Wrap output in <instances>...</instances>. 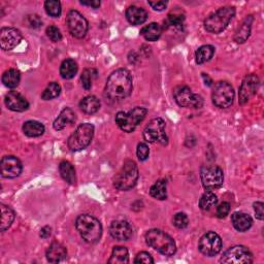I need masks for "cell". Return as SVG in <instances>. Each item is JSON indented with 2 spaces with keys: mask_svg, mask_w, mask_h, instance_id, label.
<instances>
[{
  "mask_svg": "<svg viewBox=\"0 0 264 264\" xmlns=\"http://www.w3.org/2000/svg\"><path fill=\"white\" fill-rule=\"evenodd\" d=\"M74 121H75L74 111L69 107H65L63 110L60 112V115L54 121L53 126H54L55 130L60 131L62 129H64L68 124H71Z\"/></svg>",
  "mask_w": 264,
  "mask_h": 264,
  "instance_id": "cell-22",
  "label": "cell"
},
{
  "mask_svg": "<svg viewBox=\"0 0 264 264\" xmlns=\"http://www.w3.org/2000/svg\"><path fill=\"white\" fill-rule=\"evenodd\" d=\"M134 263H145V264H151L154 263L153 257L151 256L148 252H141L138 253L135 257Z\"/></svg>",
  "mask_w": 264,
  "mask_h": 264,
  "instance_id": "cell-43",
  "label": "cell"
},
{
  "mask_svg": "<svg viewBox=\"0 0 264 264\" xmlns=\"http://www.w3.org/2000/svg\"><path fill=\"white\" fill-rule=\"evenodd\" d=\"M21 81V73L19 70L15 68H10L2 74V83L4 86L7 88H10V89H14V88H17L20 84Z\"/></svg>",
  "mask_w": 264,
  "mask_h": 264,
  "instance_id": "cell-32",
  "label": "cell"
},
{
  "mask_svg": "<svg viewBox=\"0 0 264 264\" xmlns=\"http://www.w3.org/2000/svg\"><path fill=\"white\" fill-rule=\"evenodd\" d=\"M234 90L228 82H218L212 89L211 99L216 106L226 108L232 106L234 102Z\"/></svg>",
  "mask_w": 264,
  "mask_h": 264,
  "instance_id": "cell-10",
  "label": "cell"
},
{
  "mask_svg": "<svg viewBox=\"0 0 264 264\" xmlns=\"http://www.w3.org/2000/svg\"><path fill=\"white\" fill-rule=\"evenodd\" d=\"M23 131L29 137H39L44 134L45 126L41 122L30 120L24 123Z\"/></svg>",
  "mask_w": 264,
  "mask_h": 264,
  "instance_id": "cell-28",
  "label": "cell"
},
{
  "mask_svg": "<svg viewBox=\"0 0 264 264\" xmlns=\"http://www.w3.org/2000/svg\"><path fill=\"white\" fill-rule=\"evenodd\" d=\"M27 24H28V26L31 27V28H39V27H41V25L43 24V21L40 18V16L30 15L27 18Z\"/></svg>",
  "mask_w": 264,
  "mask_h": 264,
  "instance_id": "cell-45",
  "label": "cell"
},
{
  "mask_svg": "<svg viewBox=\"0 0 264 264\" xmlns=\"http://www.w3.org/2000/svg\"><path fill=\"white\" fill-rule=\"evenodd\" d=\"M145 141L150 144L159 143L163 146L168 144V137L165 132V122L161 118L151 120L144 130Z\"/></svg>",
  "mask_w": 264,
  "mask_h": 264,
  "instance_id": "cell-8",
  "label": "cell"
},
{
  "mask_svg": "<svg viewBox=\"0 0 264 264\" xmlns=\"http://www.w3.org/2000/svg\"><path fill=\"white\" fill-rule=\"evenodd\" d=\"M5 106H7L8 109L12 111H25L27 110L29 107V104L23 95H21L17 91H10L6 94L5 99H4Z\"/></svg>",
  "mask_w": 264,
  "mask_h": 264,
  "instance_id": "cell-18",
  "label": "cell"
},
{
  "mask_svg": "<svg viewBox=\"0 0 264 264\" xmlns=\"http://www.w3.org/2000/svg\"><path fill=\"white\" fill-rule=\"evenodd\" d=\"M253 24V17L248 16L243 23L241 24V26L237 28L235 34H234V41L237 44H243L245 43L250 36L251 33V28H252Z\"/></svg>",
  "mask_w": 264,
  "mask_h": 264,
  "instance_id": "cell-24",
  "label": "cell"
},
{
  "mask_svg": "<svg viewBox=\"0 0 264 264\" xmlns=\"http://www.w3.org/2000/svg\"><path fill=\"white\" fill-rule=\"evenodd\" d=\"M231 222L233 227L240 232H245L251 228V226L253 224L252 218L250 215L242 211L234 212L231 217Z\"/></svg>",
  "mask_w": 264,
  "mask_h": 264,
  "instance_id": "cell-21",
  "label": "cell"
},
{
  "mask_svg": "<svg viewBox=\"0 0 264 264\" xmlns=\"http://www.w3.org/2000/svg\"><path fill=\"white\" fill-rule=\"evenodd\" d=\"M61 93V87L59 84L52 82L48 85V87L45 89V91L42 94V98L44 100H51L54 98H57Z\"/></svg>",
  "mask_w": 264,
  "mask_h": 264,
  "instance_id": "cell-36",
  "label": "cell"
},
{
  "mask_svg": "<svg viewBox=\"0 0 264 264\" xmlns=\"http://www.w3.org/2000/svg\"><path fill=\"white\" fill-rule=\"evenodd\" d=\"M94 135V126L90 123L81 124L75 131L69 136L67 146L72 152L85 150L92 142Z\"/></svg>",
  "mask_w": 264,
  "mask_h": 264,
  "instance_id": "cell-7",
  "label": "cell"
},
{
  "mask_svg": "<svg viewBox=\"0 0 264 264\" xmlns=\"http://www.w3.org/2000/svg\"><path fill=\"white\" fill-rule=\"evenodd\" d=\"M81 4L91 6L93 8H98L100 6V1H81Z\"/></svg>",
  "mask_w": 264,
  "mask_h": 264,
  "instance_id": "cell-49",
  "label": "cell"
},
{
  "mask_svg": "<svg viewBox=\"0 0 264 264\" xmlns=\"http://www.w3.org/2000/svg\"><path fill=\"white\" fill-rule=\"evenodd\" d=\"M184 21H185L184 12L179 9L172 10L167 18V23L170 25V26H180V25L184 23Z\"/></svg>",
  "mask_w": 264,
  "mask_h": 264,
  "instance_id": "cell-39",
  "label": "cell"
},
{
  "mask_svg": "<svg viewBox=\"0 0 264 264\" xmlns=\"http://www.w3.org/2000/svg\"><path fill=\"white\" fill-rule=\"evenodd\" d=\"M149 5L152 7L153 9L155 10H158V11H162L164 10L167 6V2L165 1H157V2H153V1H150L149 2Z\"/></svg>",
  "mask_w": 264,
  "mask_h": 264,
  "instance_id": "cell-47",
  "label": "cell"
},
{
  "mask_svg": "<svg viewBox=\"0 0 264 264\" xmlns=\"http://www.w3.org/2000/svg\"><path fill=\"white\" fill-rule=\"evenodd\" d=\"M79 69V66L73 59H66L61 63L60 74L65 80H70L75 77Z\"/></svg>",
  "mask_w": 264,
  "mask_h": 264,
  "instance_id": "cell-27",
  "label": "cell"
},
{
  "mask_svg": "<svg viewBox=\"0 0 264 264\" xmlns=\"http://www.w3.org/2000/svg\"><path fill=\"white\" fill-rule=\"evenodd\" d=\"M263 207H264V205L262 203H260V201L254 204V211H255V213H256V218L259 219V220H263V218H264Z\"/></svg>",
  "mask_w": 264,
  "mask_h": 264,
  "instance_id": "cell-46",
  "label": "cell"
},
{
  "mask_svg": "<svg viewBox=\"0 0 264 264\" xmlns=\"http://www.w3.org/2000/svg\"><path fill=\"white\" fill-rule=\"evenodd\" d=\"M148 114V109L145 107L136 106L128 112L119 111L117 112L115 121L116 124L124 132H132L138 126V124L143 122Z\"/></svg>",
  "mask_w": 264,
  "mask_h": 264,
  "instance_id": "cell-6",
  "label": "cell"
},
{
  "mask_svg": "<svg viewBox=\"0 0 264 264\" xmlns=\"http://www.w3.org/2000/svg\"><path fill=\"white\" fill-rule=\"evenodd\" d=\"M198 249L206 256H215L222 250L221 237L216 232L209 231L201 236L198 244Z\"/></svg>",
  "mask_w": 264,
  "mask_h": 264,
  "instance_id": "cell-13",
  "label": "cell"
},
{
  "mask_svg": "<svg viewBox=\"0 0 264 264\" xmlns=\"http://www.w3.org/2000/svg\"><path fill=\"white\" fill-rule=\"evenodd\" d=\"M126 18L132 25H141L147 21L148 12L143 7L131 5L126 10Z\"/></svg>",
  "mask_w": 264,
  "mask_h": 264,
  "instance_id": "cell-23",
  "label": "cell"
},
{
  "mask_svg": "<svg viewBox=\"0 0 264 264\" xmlns=\"http://www.w3.org/2000/svg\"><path fill=\"white\" fill-rule=\"evenodd\" d=\"M46 256L50 263H59L66 258L67 251L63 245L54 242L48 248Z\"/></svg>",
  "mask_w": 264,
  "mask_h": 264,
  "instance_id": "cell-20",
  "label": "cell"
},
{
  "mask_svg": "<svg viewBox=\"0 0 264 264\" xmlns=\"http://www.w3.org/2000/svg\"><path fill=\"white\" fill-rule=\"evenodd\" d=\"M260 81L256 74H249L244 79L238 93V102L241 105H246L258 91Z\"/></svg>",
  "mask_w": 264,
  "mask_h": 264,
  "instance_id": "cell-15",
  "label": "cell"
},
{
  "mask_svg": "<svg viewBox=\"0 0 264 264\" xmlns=\"http://www.w3.org/2000/svg\"><path fill=\"white\" fill-rule=\"evenodd\" d=\"M213 54H215V48L210 45H206L198 48L195 52V60L197 64H204L206 62L210 61Z\"/></svg>",
  "mask_w": 264,
  "mask_h": 264,
  "instance_id": "cell-33",
  "label": "cell"
},
{
  "mask_svg": "<svg viewBox=\"0 0 264 264\" xmlns=\"http://www.w3.org/2000/svg\"><path fill=\"white\" fill-rule=\"evenodd\" d=\"M75 226L83 240L89 244L97 243L103 235V226L96 218L90 215H81L75 221Z\"/></svg>",
  "mask_w": 264,
  "mask_h": 264,
  "instance_id": "cell-2",
  "label": "cell"
},
{
  "mask_svg": "<svg viewBox=\"0 0 264 264\" xmlns=\"http://www.w3.org/2000/svg\"><path fill=\"white\" fill-rule=\"evenodd\" d=\"M149 154H150V149H149L148 145L145 143L138 144L137 150H136L137 158L140 159L141 161H146L149 158Z\"/></svg>",
  "mask_w": 264,
  "mask_h": 264,
  "instance_id": "cell-42",
  "label": "cell"
},
{
  "mask_svg": "<svg viewBox=\"0 0 264 264\" xmlns=\"http://www.w3.org/2000/svg\"><path fill=\"white\" fill-rule=\"evenodd\" d=\"M45 9L49 16L58 18L61 15V3L57 0H48L45 2Z\"/></svg>",
  "mask_w": 264,
  "mask_h": 264,
  "instance_id": "cell-38",
  "label": "cell"
},
{
  "mask_svg": "<svg viewBox=\"0 0 264 264\" xmlns=\"http://www.w3.org/2000/svg\"><path fill=\"white\" fill-rule=\"evenodd\" d=\"M229 211H230V205L228 203H226V201H224V203H222L217 209V216L220 219L225 218L228 215Z\"/></svg>",
  "mask_w": 264,
  "mask_h": 264,
  "instance_id": "cell-44",
  "label": "cell"
},
{
  "mask_svg": "<svg viewBox=\"0 0 264 264\" xmlns=\"http://www.w3.org/2000/svg\"><path fill=\"white\" fill-rule=\"evenodd\" d=\"M234 15L235 8L233 6L220 7L206 19L205 28L211 33H221L228 26Z\"/></svg>",
  "mask_w": 264,
  "mask_h": 264,
  "instance_id": "cell-4",
  "label": "cell"
},
{
  "mask_svg": "<svg viewBox=\"0 0 264 264\" xmlns=\"http://www.w3.org/2000/svg\"><path fill=\"white\" fill-rule=\"evenodd\" d=\"M218 204V198L211 190L206 192L199 199V208L203 211H210Z\"/></svg>",
  "mask_w": 264,
  "mask_h": 264,
  "instance_id": "cell-35",
  "label": "cell"
},
{
  "mask_svg": "<svg viewBox=\"0 0 264 264\" xmlns=\"http://www.w3.org/2000/svg\"><path fill=\"white\" fill-rule=\"evenodd\" d=\"M51 227H49V226H45L44 228H42L41 230V237L43 238H48L50 235H51Z\"/></svg>",
  "mask_w": 264,
  "mask_h": 264,
  "instance_id": "cell-48",
  "label": "cell"
},
{
  "mask_svg": "<svg viewBox=\"0 0 264 264\" xmlns=\"http://www.w3.org/2000/svg\"><path fill=\"white\" fill-rule=\"evenodd\" d=\"M188 224H189V219H188L185 212H178L177 215L173 217V225L179 229L186 228Z\"/></svg>",
  "mask_w": 264,
  "mask_h": 264,
  "instance_id": "cell-40",
  "label": "cell"
},
{
  "mask_svg": "<svg viewBox=\"0 0 264 264\" xmlns=\"http://www.w3.org/2000/svg\"><path fill=\"white\" fill-rule=\"evenodd\" d=\"M138 180V168L132 160H126L120 171L115 175L114 186L118 190L128 191L136 185Z\"/></svg>",
  "mask_w": 264,
  "mask_h": 264,
  "instance_id": "cell-5",
  "label": "cell"
},
{
  "mask_svg": "<svg viewBox=\"0 0 264 264\" xmlns=\"http://www.w3.org/2000/svg\"><path fill=\"white\" fill-rule=\"evenodd\" d=\"M96 74H97V71L95 69L87 68L83 71L81 75V81H82V85L84 87V89L86 91H89L92 88V83H93V80L96 78Z\"/></svg>",
  "mask_w": 264,
  "mask_h": 264,
  "instance_id": "cell-37",
  "label": "cell"
},
{
  "mask_svg": "<svg viewBox=\"0 0 264 264\" xmlns=\"http://www.w3.org/2000/svg\"><path fill=\"white\" fill-rule=\"evenodd\" d=\"M173 97L175 103L181 107L200 108L204 106V98L192 92L189 87L178 86L173 90Z\"/></svg>",
  "mask_w": 264,
  "mask_h": 264,
  "instance_id": "cell-9",
  "label": "cell"
},
{
  "mask_svg": "<svg viewBox=\"0 0 264 264\" xmlns=\"http://www.w3.org/2000/svg\"><path fill=\"white\" fill-rule=\"evenodd\" d=\"M81 109L87 115H93L100 108V100L96 96H87L80 103Z\"/></svg>",
  "mask_w": 264,
  "mask_h": 264,
  "instance_id": "cell-25",
  "label": "cell"
},
{
  "mask_svg": "<svg viewBox=\"0 0 264 264\" xmlns=\"http://www.w3.org/2000/svg\"><path fill=\"white\" fill-rule=\"evenodd\" d=\"M59 170L62 179L70 185L75 184L77 178H75V170L72 164L68 161H62L59 165Z\"/></svg>",
  "mask_w": 264,
  "mask_h": 264,
  "instance_id": "cell-30",
  "label": "cell"
},
{
  "mask_svg": "<svg viewBox=\"0 0 264 264\" xmlns=\"http://www.w3.org/2000/svg\"><path fill=\"white\" fill-rule=\"evenodd\" d=\"M220 262L227 264H249L253 262V255L247 247L234 246L226 251Z\"/></svg>",
  "mask_w": 264,
  "mask_h": 264,
  "instance_id": "cell-12",
  "label": "cell"
},
{
  "mask_svg": "<svg viewBox=\"0 0 264 264\" xmlns=\"http://www.w3.org/2000/svg\"><path fill=\"white\" fill-rule=\"evenodd\" d=\"M68 30L75 39H83L88 31V21L78 10H70L66 18Z\"/></svg>",
  "mask_w": 264,
  "mask_h": 264,
  "instance_id": "cell-14",
  "label": "cell"
},
{
  "mask_svg": "<svg viewBox=\"0 0 264 264\" xmlns=\"http://www.w3.org/2000/svg\"><path fill=\"white\" fill-rule=\"evenodd\" d=\"M132 77L129 70L120 68L112 72L106 85L105 98L108 103H119L132 92Z\"/></svg>",
  "mask_w": 264,
  "mask_h": 264,
  "instance_id": "cell-1",
  "label": "cell"
},
{
  "mask_svg": "<svg viewBox=\"0 0 264 264\" xmlns=\"http://www.w3.org/2000/svg\"><path fill=\"white\" fill-rule=\"evenodd\" d=\"M166 181L165 180H159L157 181L150 189V195L155 199L158 200H164L167 198L166 192Z\"/></svg>",
  "mask_w": 264,
  "mask_h": 264,
  "instance_id": "cell-34",
  "label": "cell"
},
{
  "mask_svg": "<svg viewBox=\"0 0 264 264\" xmlns=\"http://www.w3.org/2000/svg\"><path fill=\"white\" fill-rule=\"evenodd\" d=\"M110 235L118 241H128L132 236V228L126 221H114L109 227Z\"/></svg>",
  "mask_w": 264,
  "mask_h": 264,
  "instance_id": "cell-19",
  "label": "cell"
},
{
  "mask_svg": "<svg viewBox=\"0 0 264 264\" xmlns=\"http://www.w3.org/2000/svg\"><path fill=\"white\" fill-rule=\"evenodd\" d=\"M16 217V213L10 207L1 205V223H0V230L4 232L8 229L12 222H14Z\"/></svg>",
  "mask_w": 264,
  "mask_h": 264,
  "instance_id": "cell-31",
  "label": "cell"
},
{
  "mask_svg": "<svg viewBox=\"0 0 264 264\" xmlns=\"http://www.w3.org/2000/svg\"><path fill=\"white\" fill-rule=\"evenodd\" d=\"M22 41V33L14 27H3L0 30V48L3 51H11Z\"/></svg>",
  "mask_w": 264,
  "mask_h": 264,
  "instance_id": "cell-16",
  "label": "cell"
},
{
  "mask_svg": "<svg viewBox=\"0 0 264 264\" xmlns=\"http://www.w3.org/2000/svg\"><path fill=\"white\" fill-rule=\"evenodd\" d=\"M129 262V254L127 248L117 246L112 249L111 256L108 260V263L112 264H124Z\"/></svg>",
  "mask_w": 264,
  "mask_h": 264,
  "instance_id": "cell-29",
  "label": "cell"
},
{
  "mask_svg": "<svg viewBox=\"0 0 264 264\" xmlns=\"http://www.w3.org/2000/svg\"><path fill=\"white\" fill-rule=\"evenodd\" d=\"M203 77H204V79H205V81H206V83L208 84V86H211V80L209 78V75L208 74H206V73H203ZM206 84V85H207Z\"/></svg>",
  "mask_w": 264,
  "mask_h": 264,
  "instance_id": "cell-50",
  "label": "cell"
},
{
  "mask_svg": "<svg viewBox=\"0 0 264 264\" xmlns=\"http://www.w3.org/2000/svg\"><path fill=\"white\" fill-rule=\"evenodd\" d=\"M1 175L5 179L18 178L22 173V162L15 156H4L0 163Z\"/></svg>",
  "mask_w": 264,
  "mask_h": 264,
  "instance_id": "cell-17",
  "label": "cell"
},
{
  "mask_svg": "<svg viewBox=\"0 0 264 264\" xmlns=\"http://www.w3.org/2000/svg\"><path fill=\"white\" fill-rule=\"evenodd\" d=\"M200 179L207 190L220 188L224 182V173L219 166H203L200 169Z\"/></svg>",
  "mask_w": 264,
  "mask_h": 264,
  "instance_id": "cell-11",
  "label": "cell"
},
{
  "mask_svg": "<svg viewBox=\"0 0 264 264\" xmlns=\"http://www.w3.org/2000/svg\"><path fill=\"white\" fill-rule=\"evenodd\" d=\"M47 35L53 43H58L62 40V34L56 26H49L46 31Z\"/></svg>",
  "mask_w": 264,
  "mask_h": 264,
  "instance_id": "cell-41",
  "label": "cell"
},
{
  "mask_svg": "<svg viewBox=\"0 0 264 264\" xmlns=\"http://www.w3.org/2000/svg\"><path fill=\"white\" fill-rule=\"evenodd\" d=\"M141 34L148 42H156L162 34V27L158 23H150L141 30Z\"/></svg>",
  "mask_w": 264,
  "mask_h": 264,
  "instance_id": "cell-26",
  "label": "cell"
},
{
  "mask_svg": "<svg viewBox=\"0 0 264 264\" xmlns=\"http://www.w3.org/2000/svg\"><path fill=\"white\" fill-rule=\"evenodd\" d=\"M147 244L164 256H172L177 252L172 237L160 229H151L146 233Z\"/></svg>",
  "mask_w": 264,
  "mask_h": 264,
  "instance_id": "cell-3",
  "label": "cell"
}]
</instances>
